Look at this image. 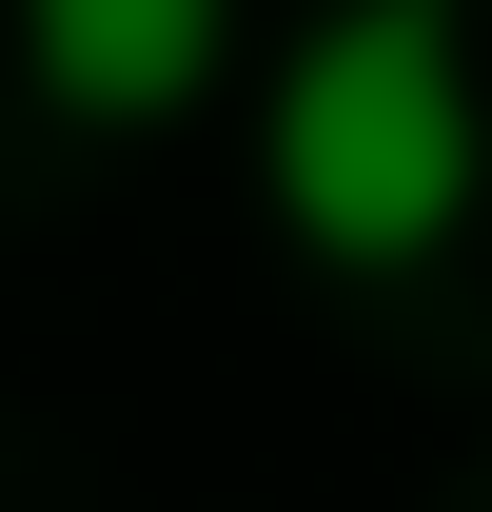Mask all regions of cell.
I'll use <instances>...</instances> for the list:
<instances>
[{"label": "cell", "instance_id": "obj_2", "mask_svg": "<svg viewBox=\"0 0 492 512\" xmlns=\"http://www.w3.org/2000/svg\"><path fill=\"white\" fill-rule=\"evenodd\" d=\"M20 60H40L60 119L158 138V119H197V79L237 60V0H20Z\"/></svg>", "mask_w": 492, "mask_h": 512}, {"label": "cell", "instance_id": "obj_1", "mask_svg": "<svg viewBox=\"0 0 492 512\" xmlns=\"http://www.w3.org/2000/svg\"><path fill=\"white\" fill-rule=\"evenodd\" d=\"M256 178L335 276H414L492 178L473 119V20L453 0H335L296 60H276V119H256Z\"/></svg>", "mask_w": 492, "mask_h": 512}]
</instances>
